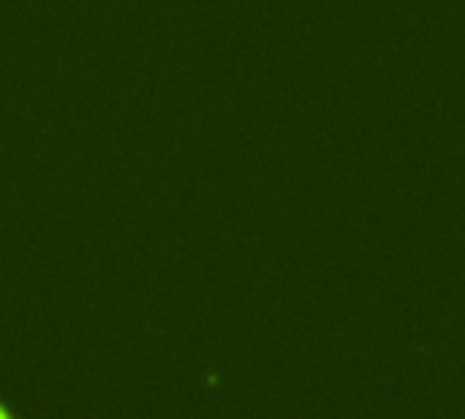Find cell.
<instances>
[{
    "label": "cell",
    "instance_id": "6da1fadb",
    "mask_svg": "<svg viewBox=\"0 0 465 419\" xmlns=\"http://www.w3.org/2000/svg\"><path fill=\"white\" fill-rule=\"evenodd\" d=\"M0 419H8V414H6V411H3V409H0Z\"/></svg>",
    "mask_w": 465,
    "mask_h": 419
}]
</instances>
